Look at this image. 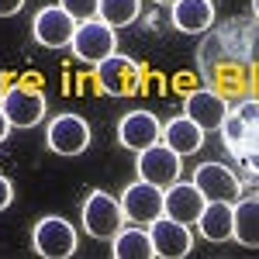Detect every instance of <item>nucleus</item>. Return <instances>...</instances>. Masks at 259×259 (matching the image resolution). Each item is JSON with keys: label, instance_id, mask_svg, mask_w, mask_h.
Returning a JSON list of instances; mask_svg holds the SVG:
<instances>
[{"label": "nucleus", "instance_id": "dca6fc26", "mask_svg": "<svg viewBox=\"0 0 259 259\" xmlns=\"http://www.w3.org/2000/svg\"><path fill=\"white\" fill-rule=\"evenodd\" d=\"M169 21L183 35H204L214 24V4L211 0H177V4H169Z\"/></svg>", "mask_w": 259, "mask_h": 259}, {"label": "nucleus", "instance_id": "9b49d317", "mask_svg": "<svg viewBox=\"0 0 259 259\" xmlns=\"http://www.w3.org/2000/svg\"><path fill=\"white\" fill-rule=\"evenodd\" d=\"M73 31H76V21L69 18L59 4L41 7L38 14H35V21H31V35L45 49H66L73 41Z\"/></svg>", "mask_w": 259, "mask_h": 259}, {"label": "nucleus", "instance_id": "9d476101", "mask_svg": "<svg viewBox=\"0 0 259 259\" xmlns=\"http://www.w3.org/2000/svg\"><path fill=\"white\" fill-rule=\"evenodd\" d=\"M45 142L56 156H80L90 145V124L80 114H59V118L49 124Z\"/></svg>", "mask_w": 259, "mask_h": 259}, {"label": "nucleus", "instance_id": "6ab92c4d", "mask_svg": "<svg viewBox=\"0 0 259 259\" xmlns=\"http://www.w3.org/2000/svg\"><path fill=\"white\" fill-rule=\"evenodd\" d=\"M111 256L114 259H152L156 249H152V239L142 225H121L111 239Z\"/></svg>", "mask_w": 259, "mask_h": 259}, {"label": "nucleus", "instance_id": "423d86ee", "mask_svg": "<svg viewBox=\"0 0 259 259\" xmlns=\"http://www.w3.org/2000/svg\"><path fill=\"white\" fill-rule=\"evenodd\" d=\"M121 225H124V214H121V204L107 190H94L90 197L83 200V232L90 235V239H114V232H118Z\"/></svg>", "mask_w": 259, "mask_h": 259}, {"label": "nucleus", "instance_id": "a878e982", "mask_svg": "<svg viewBox=\"0 0 259 259\" xmlns=\"http://www.w3.org/2000/svg\"><path fill=\"white\" fill-rule=\"evenodd\" d=\"M4 90H7V87H4V76H0V94H4Z\"/></svg>", "mask_w": 259, "mask_h": 259}, {"label": "nucleus", "instance_id": "7ed1b4c3", "mask_svg": "<svg viewBox=\"0 0 259 259\" xmlns=\"http://www.w3.org/2000/svg\"><path fill=\"white\" fill-rule=\"evenodd\" d=\"M0 111L7 114L11 128H35L45 118V94L28 83H11L0 94Z\"/></svg>", "mask_w": 259, "mask_h": 259}, {"label": "nucleus", "instance_id": "1a4fd4ad", "mask_svg": "<svg viewBox=\"0 0 259 259\" xmlns=\"http://www.w3.org/2000/svg\"><path fill=\"white\" fill-rule=\"evenodd\" d=\"M139 156V162H135V169H139V180H145V183H156V187H169V183H177L180 180V156L173 152V149H166L162 142H156V145H149V149H142V152H135Z\"/></svg>", "mask_w": 259, "mask_h": 259}, {"label": "nucleus", "instance_id": "4468645a", "mask_svg": "<svg viewBox=\"0 0 259 259\" xmlns=\"http://www.w3.org/2000/svg\"><path fill=\"white\" fill-rule=\"evenodd\" d=\"M204 194H200L194 183H169L162 190V214L173 221H183V225H197L200 211H204Z\"/></svg>", "mask_w": 259, "mask_h": 259}, {"label": "nucleus", "instance_id": "412c9836", "mask_svg": "<svg viewBox=\"0 0 259 259\" xmlns=\"http://www.w3.org/2000/svg\"><path fill=\"white\" fill-rule=\"evenodd\" d=\"M142 14V0H100L97 18L107 21L111 28H124L132 21H139Z\"/></svg>", "mask_w": 259, "mask_h": 259}, {"label": "nucleus", "instance_id": "f3484780", "mask_svg": "<svg viewBox=\"0 0 259 259\" xmlns=\"http://www.w3.org/2000/svg\"><path fill=\"white\" fill-rule=\"evenodd\" d=\"M232 239H239L245 249L259 245V197L245 194L239 200H232Z\"/></svg>", "mask_w": 259, "mask_h": 259}, {"label": "nucleus", "instance_id": "bb28decb", "mask_svg": "<svg viewBox=\"0 0 259 259\" xmlns=\"http://www.w3.org/2000/svg\"><path fill=\"white\" fill-rule=\"evenodd\" d=\"M159 4H177V0H159Z\"/></svg>", "mask_w": 259, "mask_h": 259}, {"label": "nucleus", "instance_id": "f257e3e1", "mask_svg": "<svg viewBox=\"0 0 259 259\" xmlns=\"http://www.w3.org/2000/svg\"><path fill=\"white\" fill-rule=\"evenodd\" d=\"M94 80H97V90L107 97H135L142 87V69L135 59L111 52L107 59L94 66Z\"/></svg>", "mask_w": 259, "mask_h": 259}, {"label": "nucleus", "instance_id": "a211bd4d", "mask_svg": "<svg viewBox=\"0 0 259 259\" xmlns=\"http://www.w3.org/2000/svg\"><path fill=\"white\" fill-rule=\"evenodd\" d=\"M159 142L166 145V149H173L180 159H183V156H194L200 145H204V132H200V128H197L190 118H187V114H180V118L166 121V128H162Z\"/></svg>", "mask_w": 259, "mask_h": 259}, {"label": "nucleus", "instance_id": "aec40b11", "mask_svg": "<svg viewBox=\"0 0 259 259\" xmlns=\"http://www.w3.org/2000/svg\"><path fill=\"white\" fill-rule=\"evenodd\" d=\"M197 228L207 242H228L232 239V204L228 200H207L197 218Z\"/></svg>", "mask_w": 259, "mask_h": 259}, {"label": "nucleus", "instance_id": "6e6552de", "mask_svg": "<svg viewBox=\"0 0 259 259\" xmlns=\"http://www.w3.org/2000/svg\"><path fill=\"white\" fill-rule=\"evenodd\" d=\"M121 214L124 221H135V225H149L162 214V187L156 183H145V180H135L132 187H124L121 194Z\"/></svg>", "mask_w": 259, "mask_h": 259}, {"label": "nucleus", "instance_id": "f8f14e48", "mask_svg": "<svg viewBox=\"0 0 259 259\" xmlns=\"http://www.w3.org/2000/svg\"><path fill=\"white\" fill-rule=\"evenodd\" d=\"M162 135V124L152 111H128L118 121V142L128 152H142L149 145H156Z\"/></svg>", "mask_w": 259, "mask_h": 259}, {"label": "nucleus", "instance_id": "2eb2a0df", "mask_svg": "<svg viewBox=\"0 0 259 259\" xmlns=\"http://www.w3.org/2000/svg\"><path fill=\"white\" fill-rule=\"evenodd\" d=\"M183 114L194 121L200 132H218L225 114H228V104L214 90H194L187 97V104H183Z\"/></svg>", "mask_w": 259, "mask_h": 259}, {"label": "nucleus", "instance_id": "0eeeda50", "mask_svg": "<svg viewBox=\"0 0 259 259\" xmlns=\"http://www.w3.org/2000/svg\"><path fill=\"white\" fill-rule=\"evenodd\" d=\"M149 239H152V249H156L159 259H183V256H190V249H194L190 225L173 221V218H166V214L149 221Z\"/></svg>", "mask_w": 259, "mask_h": 259}, {"label": "nucleus", "instance_id": "20e7f679", "mask_svg": "<svg viewBox=\"0 0 259 259\" xmlns=\"http://www.w3.org/2000/svg\"><path fill=\"white\" fill-rule=\"evenodd\" d=\"M31 245L45 259H69L76 252V228L59 214H45L31 228Z\"/></svg>", "mask_w": 259, "mask_h": 259}, {"label": "nucleus", "instance_id": "5701e85b", "mask_svg": "<svg viewBox=\"0 0 259 259\" xmlns=\"http://www.w3.org/2000/svg\"><path fill=\"white\" fill-rule=\"evenodd\" d=\"M14 204V187H11V180L0 173V211H7Z\"/></svg>", "mask_w": 259, "mask_h": 259}, {"label": "nucleus", "instance_id": "f03ea898", "mask_svg": "<svg viewBox=\"0 0 259 259\" xmlns=\"http://www.w3.org/2000/svg\"><path fill=\"white\" fill-rule=\"evenodd\" d=\"M69 49H73V56L80 62L97 66V62L107 59L111 52H118V35H114V28H111L107 21L90 18V21H80V24H76Z\"/></svg>", "mask_w": 259, "mask_h": 259}, {"label": "nucleus", "instance_id": "4be33fe9", "mask_svg": "<svg viewBox=\"0 0 259 259\" xmlns=\"http://www.w3.org/2000/svg\"><path fill=\"white\" fill-rule=\"evenodd\" d=\"M59 7L69 14V18L76 21H90V18H97V7H100V0H59Z\"/></svg>", "mask_w": 259, "mask_h": 259}, {"label": "nucleus", "instance_id": "b1692460", "mask_svg": "<svg viewBox=\"0 0 259 259\" xmlns=\"http://www.w3.org/2000/svg\"><path fill=\"white\" fill-rule=\"evenodd\" d=\"M21 7H24V0H0V18H14Z\"/></svg>", "mask_w": 259, "mask_h": 259}, {"label": "nucleus", "instance_id": "ddd939ff", "mask_svg": "<svg viewBox=\"0 0 259 259\" xmlns=\"http://www.w3.org/2000/svg\"><path fill=\"white\" fill-rule=\"evenodd\" d=\"M190 183L204 194V200H228L232 204L242 194L239 177L228 166H221V162H204V166H197V173H194Z\"/></svg>", "mask_w": 259, "mask_h": 259}, {"label": "nucleus", "instance_id": "39448f33", "mask_svg": "<svg viewBox=\"0 0 259 259\" xmlns=\"http://www.w3.org/2000/svg\"><path fill=\"white\" fill-rule=\"evenodd\" d=\"M256 118H259V104L256 100H242L239 107L228 111L225 121H221L228 149L242 159H256Z\"/></svg>", "mask_w": 259, "mask_h": 259}, {"label": "nucleus", "instance_id": "393cba45", "mask_svg": "<svg viewBox=\"0 0 259 259\" xmlns=\"http://www.w3.org/2000/svg\"><path fill=\"white\" fill-rule=\"evenodd\" d=\"M7 135H11V121H7L4 111H0V142H7Z\"/></svg>", "mask_w": 259, "mask_h": 259}]
</instances>
